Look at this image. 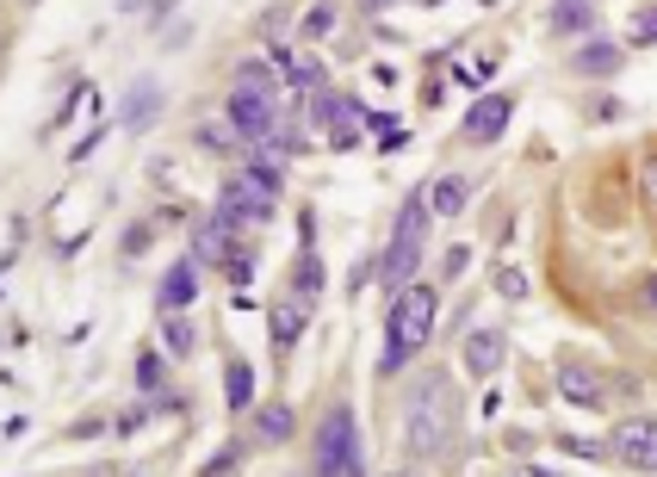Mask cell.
<instances>
[{
    "label": "cell",
    "mask_w": 657,
    "mask_h": 477,
    "mask_svg": "<svg viewBox=\"0 0 657 477\" xmlns=\"http://www.w3.org/2000/svg\"><path fill=\"white\" fill-rule=\"evenodd\" d=\"M434 317H441V291L428 286V279H410V286L398 291V304H391V329H385V354H379V373H403L422 347H428L434 335Z\"/></svg>",
    "instance_id": "1"
},
{
    "label": "cell",
    "mask_w": 657,
    "mask_h": 477,
    "mask_svg": "<svg viewBox=\"0 0 657 477\" xmlns=\"http://www.w3.org/2000/svg\"><path fill=\"white\" fill-rule=\"evenodd\" d=\"M447 441H453V391L441 378H428V385L403 403V446L434 459V453H447Z\"/></svg>",
    "instance_id": "2"
},
{
    "label": "cell",
    "mask_w": 657,
    "mask_h": 477,
    "mask_svg": "<svg viewBox=\"0 0 657 477\" xmlns=\"http://www.w3.org/2000/svg\"><path fill=\"white\" fill-rule=\"evenodd\" d=\"M422 242H428V192H410L398 211V230H391V248H385V260H379L385 286H398V291L410 286L415 260H422Z\"/></svg>",
    "instance_id": "3"
},
{
    "label": "cell",
    "mask_w": 657,
    "mask_h": 477,
    "mask_svg": "<svg viewBox=\"0 0 657 477\" xmlns=\"http://www.w3.org/2000/svg\"><path fill=\"white\" fill-rule=\"evenodd\" d=\"M316 477H360V441H354V409L335 403L316 428Z\"/></svg>",
    "instance_id": "4"
},
{
    "label": "cell",
    "mask_w": 657,
    "mask_h": 477,
    "mask_svg": "<svg viewBox=\"0 0 657 477\" xmlns=\"http://www.w3.org/2000/svg\"><path fill=\"white\" fill-rule=\"evenodd\" d=\"M274 192H279V180H267V174H255V168H248V174H230L224 192H218V211H224L236 230H243V223H255V230H260V223L279 211Z\"/></svg>",
    "instance_id": "5"
},
{
    "label": "cell",
    "mask_w": 657,
    "mask_h": 477,
    "mask_svg": "<svg viewBox=\"0 0 657 477\" xmlns=\"http://www.w3.org/2000/svg\"><path fill=\"white\" fill-rule=\"evenodd\" d=\"M230 131L243 143H267L279 131V93H230Z\"/></svg>",
    "instance_id": "6"
},
{
    "label": "cell",
    "mask_w": 657,
    "mask_h": 477,
    "mask_svg": "<svg viewBox=\"0 0 657 477\" xmlns=\"http://www.w3.org/2000/svg\"><path fill=\"white\" fill-rule=\"evenodd\" d=\"M626 472H657V422L652 415H633V422L614 428V446H608Z\"/></svg>",
    "instance_id": "7"
},
{
    "label": "cell",
    "mask_w": 657,
    "mask_h": 477,
    "mask_svg": "<svg viewBox=\"0 0 657 477\" xmlns=\"http://www.w3.org/2000/svg\"><path fill=\"white\" fill-rule=\"evenodd\" d=\"M311 119L328 131V149H354L360 143V106L347 100V93H316Z\"/></svg>",
    "instance_id": "8"
},
{
    "label": "cell",
    "mask_w": 657,
    "mask_h": 477,
    "mask_svg": "<svg viewBox=\"0 0 657 477\" xmlns=\"http://www.w3.org/2000/svg\"><path fill=\"white\" fill-rule=\"evenodd\" d=\"M230 255H236V223H230L224 211H211V218L192 230V260H205V267H230Z\"/></svg>",
    "instance_id": "9"
},
{
    "label": "cell",
    "mask_w": 657,
    "mask_h": 477,
    "mask_svg": "<svg viewBox=\"0 0 657 477\" xmlns=\"http://www.w3.org/2000/svg\"><path fill=\"white\" fill-rule=\"evenodd\" d=\"M509 112H515L509 93H478V106L466 112V136L471 143H497V136L509 131Z\"/></svg>",
    "instance_id": "10"
},
{
    "label": "cell",
    "mask_w": 657,
    "mask_h": 477,
    "mask_svg": "<svg viewBox=\"0 0 657 477\" xmlns=\"http://www.w3.org/2000/svg\"><path fill=\"white\" fill-rule=\"evenodd\" d=\"M192 298H199V260H174V267L162 273V291H156L162 317H180Z\"/></svg>",
    "instance_id": "11"
},
{
    "label": "cell",
    "mask_w": 657,
    "mask_h": 477,
    "mask_svg": "<svg viewBox=\"0 0 657 477\" xmlns=\"http://www.w3.org/2000/svg\"><path fill=\"white\" fill-rule=\"evenodd\" d=\"M621 63H626V44H608V37H595V44H577V51H571V68H577V75H589V81L614 75Z\"/></svg>",
    "instance_id": "12"
},
{
    "label": "cell",
    "mask_w": 657,
    "mask_h": 477,
    "mask_svg": "<svg viewBox=\"0 0 657 477\" xmlns=\"http://www.w3.org/2000/svg\"><path fill=\"white\" fill-rule=\"evenodd\" d=\"M502 354H509V347H502L497 329H471V335H466V373L490 378V373L502 366Z\"/></svg>",
    "instance_id": "13"
},
{
    "label": "cell",
    "mask_w": 657,
    "mask_h": 477,
    "mask_svg": "<svg viewBox=\"0 0 657 477\" xmlns=\"http://www.w3.org/2000/svg\"><path fill=\"white\" fill-rule=\"evenodd\" d=\"M304 317H311V310L298 304H274V317H267V335H274V354H286V347H298V335H304Z\"/></svg>",
    "instance_id": "14"
},
{
    "label": "cell",
    "mask_w": 657,
    "mask_h": 477,
    "mask_svg": "<svg viewBox=\"0 0 657 477\" xmlns=\"http://www.w3.org/2000/svg\"><path fill=\"white\" fill-rule=\"evenodd\" d=\"M292 409H286V403H260L255 409V441L260 446H286V441H292Z\"/></svg>",
    "instance_id": "15"
},
{
    "label": "cell",
    "mask_w": 657,
    "mask_h": 477,
    "mask_svg": "<svg viewBox=\"0 0 657 477\" xmlns=\"http://www.w3.org/2000/svg\"><path fill=\"white\" fill-rule=\"evenodd\" d=\"M156 112H162V87H156V81H137V87H131V100H124V112H119V119L131 124V131H143V124L156 119Z\"/></svg>",
    "instance_id": "16"
},
{
    "label": "cell",
    "mask_w": 657,
    "mask_h": 477,
    "mask_svg": "<svg viewBox=\"0 0 657 477\" xmlns=\"http://www.w3.org/2000/svg\"><path fill=\"white\" fill-rule=\"evenodd\" d=\"M558 391L571 397V403L595 409V403H602V378L589 373V366H565V373H558Z\"/></svg>",
    "instance_id": "17"
},
{
    "label": "cell",
    "mask_w": 657,
    "mask_h": 477,
    "mask_svg": "<svg viewBox=\"0 0 657 477\" xmlns=\"http://www.w3.org/2000/svg\"><path fill=\"white\" fill-rule=\"evenodd\" d=\"M466 204H471V187H466V180H459V174H447V180H441V187H434L428 211H434V218H459V211H466Z\"/></svg>",
    "instance_id": "18"
},
{
    "label": "cell",
    "mask_w": 657,
    "mask_h": 477,
    "mask_svg": "<svg viewBox=\"0 0 657 477\" xmlns=\"http://www.w3.org/2000/svg\"><path fill=\"white\" fill-rule=\"evenodd\" d=\"M224 397H230V409L255 403V373H248V359H230L224 366Z\"/></svg>",
    "instance_id": "19"
},
{
    "label": "cell",
    "mask_w": 657,
    "mask_h": 477,
    "mask_svg": "<svg viewBox=\"0 0 657 477\" xmlns=\"http://www.w3.org/2000/svg\"><path fill=\"white\" fill-rule=\"evenodd\" d=\"M595 25V0H558L553 7V32H589Z\"/></svg>",
    "instance_id": "20"
},
{
    "label": "cell",
    "mask_w": 657,
    "mask_h": 477,
    "mask_svg": "<svg viewBox=\"0 0 657 477\" xmlns=\"http://www.w3.org/2000/svg\"><path fill=\"white\" fill-rule=\"evenodd\" d=\"M292 286H298V304H304V310H311L316 298H323V267H316V255L298 260V279H292Z\"/></svg>",
    "instance_id": "21"
},
{
    "label": "cell",
    "mask_w": 657,
    "mask_h": 477,
    "mask_svg": "<svg viewBox=\"0 0 657 477\" xmlns=\"http://www.w3.org/2000/svg\"><path fill=\"white\" fill-rule=\"evenodd\" d=\"M192 341H199V335H192L187 317H168V323H162V347H168L174 359H187V354H192Z\"/></svg>",
    "instance_id": "22"
},
{
    "label": "cell",
    "mask_w": 657,
    "mask_h": 477,
    "mask_svg": "<svg viewBox=\"0 0 657 477\" xmlns=\"http://www.w3.org/2000/svg\"><path fill=\"white\" fill-rule=\"evenodd\" d=\"M236 93H286V87H274V68L243 63V68H236Z\"/></svg>",
    "instance_id": "23"
},
{
    "label": "cell",
    "mask_w": 657,
    "mask_h": 477,
    "mask_svg": "<svg viewBox=\"0 0 657 477\" xmlns=\"http://www.w3.org/2000/svg\"><path fill=\"white\" fill-rule=\"evenodd\" d=\"M626 44H657V7H645V13L626 19Z\"/></svg>",
    "instance_id": "24"
},
{
    "label": "cell",
    "mask_w": 657,
    "mask_h": 477,
    "mask_svg": "<svg viewBox=\"0 0 657 477\" xmlns=\"http://www.w3.org/2000/svg\"><path fill=\"white\" fill-rule=\"evenodd\" d=\"M497 298L521 304V298H527V273H521V267H502V273H497Z\"/></svg>",
    "instance_id": "25"
},
{
    "label": "cell",
    "mask_w": 657,
    "mask_h": 477,
    "mask_svg": "<svg viewBox=\"0 0 657 477\" xmlns=\"http://www.w3.org/2000/svg\"><path fill=\"white\" fill-rule=\"evenodd\" d=\"M335 32V7H311L304 13V37H328Z\"/></svg>",
    "instance_id": "26"
},
{
    "label": "cell",
    "mask_w": 657,
    "mask_h": 477,
    "mask_svg": "<svg viewBox=\"0 0 657 477\" xmlns=\"http://www.w3.org/2000/svg\"><path fill=\"white\" fill-rule=\"evenodd\" d=\"M565 453H571V459H608V446H595V441H583V434H565Z\"/></svg>",
    "instance_id": "27"
},
{
    "label": "cell",
    "mask_w": 657,
    "mask_h": 477,
    "mask_svg": "<svg viewBox=\"0 0 657 477\" xmlns=\"http://www.w3.org/2000/svg\"><path fill=\"white\" fill-rule=\"evenodd\" d=\"M236 465H243V446H224V453H218V459H211V465H205V472H199V477H230V472H236Z\"/></svg>",
    "instance_id": "28"
},
{
    "label": "cell",
    "mask_w": 657,
    "mask_h": 477,
    "mask_svg": "<svg viewBox=\"0 0 657 477\" xmlns=\"http://www.w3.org/2000/svg\"><path fill=\"white\" fill-rule=\"evenodd\" d=\"M137 385H143V391H156V385H162V359H156V354L137 359Z\"/></svg>",
    "instance_id": "29"
},
{
    "label": "cell",
    "mask_w": 657,
    "mask_h": 477,
    "mask_svg": "<svg viewBox=\"0 0 657 477\" xmlns=\"http://www.w3.org/2000/svg\"><path fill=\"white\" fill-rule=\"evenodd\" d=\"M639 310H645V317H657V273H652V279H639Z\"/></svg>",
    "instance_id": "30"
},
{
    "label": "cell",
    "mask_w": 657,
    "mask_h": 477,
    "mask_svg": "<svg viewBox=\"0 0 657 477\" xmlns=\"http://www.w3.org/2000/svg\"><path fill=\"white\" fill-rule=\"evenodd\" d=\"M143 248H149V230H143V223L137 230H124V255H143Z\"/></svg>",
    "instance_id": "31"
},
{
    "label": "cell",
    "mask_w": 657,
    "mask_h": 477,
    "mask_svg": "<svg viewBox=\"0 0 657 477\" xmlns=\"http://www.w3.org/2000/svg\"><path fill=\"white\" fill-rule=\"evenodd\" d=\"M645 199L657 204V155H652V168H645Z\"/></svg>",
    "instance_id": "32"
},
{
    "label": "cell",
    "mask_w": 657,
    "mask_h": 477,
    "mask_svg": "<svg viewBox=\"0 0 657 477\" xmlns=\"http://www.w3.org/2000/svg\"><path fill=\"white\" fill-rule=\"evenodd\" d=\"M360 7H366V13H379V7H391V0H360Z\"/></svg>",
    "instance_id": "33"
},
{
    "label": "cell",
    "mask_w": 657,
    "mask_h": 477,
    "mask_svg": "<svg viewBox=\"0 0 657 477\" xmlns=\"http://www.w3.org/2000/svg\"><path fill=\"white\" fill-rule=\"evenodd\" d=\"M385 477H415V472H385Z\"/></svg>",
    "instance_id": "34"
}]
</instances>
